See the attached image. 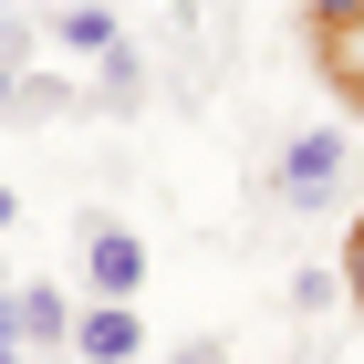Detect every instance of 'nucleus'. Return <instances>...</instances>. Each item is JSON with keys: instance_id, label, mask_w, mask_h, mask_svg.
<instances>
[{"instance_id": "16", "label": "nucleus", "mask_w": 364, "mask_h": 364, "mask_svg": "<svg viewBox=\"0 0 364 364\" xmlns=\"http://www.w3.org/2000/svg\"><path fill=\"white\" fill-rule=\"evenodd\" d=\"M31 364H73V354H31Z\"/></svg>"}, {"instance_id": "14", "label": "nucleus", "mask_w": 364, "mask_h": 364, "mask_svg": "<svg viewBox=\"0 0 364 364\" xmlns=\"http://www.w3.org/2000/svg\"><path fill=\"white\" fill-rule=\"evenodd\" d=\"M11 94H21V73H11V63H0V125H11Z\"/></svg>"}, {"instance_id": "1", "label": "nucleus", "mask_w": 364, "mask_h": 364, "mask_svg": "<svg viewBox=\"0 0 364 364\" xmlns=\"http://www.w3.org/2000/svg\"><path fill=\"white\" fill-rule=\"evenodd\" d=\"M343 167H354V146H343L333 125H302V136L271 156V198L291 208V219H312V208H333V198H343Z\"/></svg>"}, {"instance_id": "17", "label": "nucleus", "mask_w": 364, "mask_h": 364, "mask_svg": "<svg viewBox=\"0 0 364 364\" xmlns=\"http://www.w3.org/2000/svg\"><path fill=\"white\" fill-rule=\"evenodd\" d=\"M0 291H11V260H0Z\"/></svg>"}, {"instance_id": "18", "label": "nucleus", "mask_w": 364, "mask_h": 364, "mask_svg": "<svg viewBox=\"0 0 364 364\" xmlns=\"http://www.w3.org/2000/svg\"><path fill=\"white\" fill-rule=\"evenodd\" d=\"M0 11H21V0H0Z\"/></svg>"}, {"instance_id": "7", "label": "nucleus", "mask_w": 364, "mask_h": 364, "mask_svg": "<svg viewBox=\"0 0 364 364\" xmlns=\"http://www.w3.org/2000/svg\"><path fill=\"white\" fill-rule=\"evenodd\" d=\"M63 114H84V94L63 84V73H21V94H11V125H63Z\"/></svg>"}, {"instance_id": "8", "label": "nucleus", "mask_w": 364, "mask_h": 364, "mask_svg": "<svg viewBox=\"0 0 364 364\" xmlns=\"http://www.w3.org/2000/svg\"><path fill=\"white\" fill-rule=\"evenodd\" d=\"M312 53H323V84H343V94L364 105V11H354L343 31H312Z\"/></svg>"}, {"instance_id": "12", "label": "nucleus", "mask_w": 364, "mask_h": 364, "mask_svg": "<svg viewBox=\"0 0 364 364\" xmlns=\"http://www.w3.org/2000/svg\"><path fill=\"white\" fill-rule=\"evenodd\" d=\"M167 364H229V354H219V343H177Z\"/></svg>"}, {"instance_id": "10", "label": "nucleus", "mask_w": 364, "mask_h": 364, "mask_svg": "<svg viewBox=\"0 0 364 364\" xmlns=\"http://www.w3.org/2000/svg\"><path fill=\"white\" fill-rule=\"evenodd\" d=\"M343 291L364 302V219H354V240H343Z\"/></svg>"}, {"instance_id": "3", "label": "nucleus", "mask_w": 364, "mask_h": 364, "mask_svg": "<svg viewBox=\"0 0 364 364\" xmlns=\"http://www.w3.org/2000/svg\"><path fill=\"white\" fill-rule=\"evenodd\" d=\"M31 21H42V42H53L63 63H105L114 42H125V21H114V0H42Z\"/></svg>"}, {"instance_id": "5", "label": "nucleus", "mask_w": 364, "mask_h": 364, "mask_svg": "<svg viewBox=\"0 0 364 364\" xmlns=\"http://www.w3.org/2000/svg\"><path fill=\"white\" fill-rule=\"evenodd\" d=\"M11 323L31 354H73V291L63 281H11Z\"/></svg>"}, {"instance_id": "4", "label": "nucleus", "mask_w": 364, "mask_h": 364, "mask_svg": "<svg viewBox=\"0 0 364 364\" xmlns=\"http://www.w3.org/2000/svg\"><path fill=\"white\" fill-rule=\"evenodd\" d=\"M73 364H146L136 302H84V312H73Z\"/></svg>"}, {"instance_id": "13", "label": "nucleus", "mask_w": 364, "mask_h": 364, "mask_svg": "<svg viewBox=\"0 0 364 364\" xmlns=\"http://www.w3.org/2000/svg\"><path fill=\"white\" fill-rule=\"evenodd\" d=\"M11 229H21V188H0V240H11Z\"/></svg>"}, {"instance_id": "6", "label": "nucleus", "mask_w": 364, "mask_h": 364, "mask_svg": "<svg viewBox=\"0 0 364 364\" xmlns=\"http://www.w3.org/2000/svg\"><path fill=\"white\" fill-rule=\"evenodd\" d=\"M94 73H105V84L84 94L94 114H136V105H146V84H156V73H146V53H136V42H114V53L94 63Z\"/></svg>"}, {"instance_id": "9", "label": "nucleus", "mask_w": 364, "mask_h": 364, "mask_svg": "<svg viewBox=\"0 0 364 364\" xmlns=\"http://www.w3.org/2000/svg\"><path fill=\"white\" fill-rule=\"evenodd\" d=\"M333 302H343V271H291V312H302V323L333 312Z\"/></svg>"}, {"instance_id": "2", "label": "nucleus", "mask_w": 364, "mask_h": 364, "mask_svg": "<svg viewBox=\"0 0 364 364\" xmlns=\"http://www.w3.org/2000/svg\"><path fill=\"white\" fill-rule=\"evenodd\" d=\"M84 291H94V302H136V291H146V240L114 229L105 208H84Z\"/></svg>"}, {"instance_id": "15", "label": "nucleus", "mask_w": 364, "mask_h": 364, "mask_svg": "<svg viewBox=\"0 0 364 364\" xmlns=\"http://www.w3.org/2000/svg\"><path fill=\"white\" fill-rule=\"evenodd\" d=\"M0 364H31V343H0Z\"/></svg>"}, {"instance_id": "11", "label": "nucleus", "mask_w": 364, "mask_h": 364, "mask_svg": "<svg viewBox=\"0 0 364 364\" xmlns=\"http://www.w3.org/2000/svg\"><path fill=\"white\" fill-rule=\"evenodd\" d=\"M354 11H364V0H312V31H343Z\"/></svg>"}]
</instances>
